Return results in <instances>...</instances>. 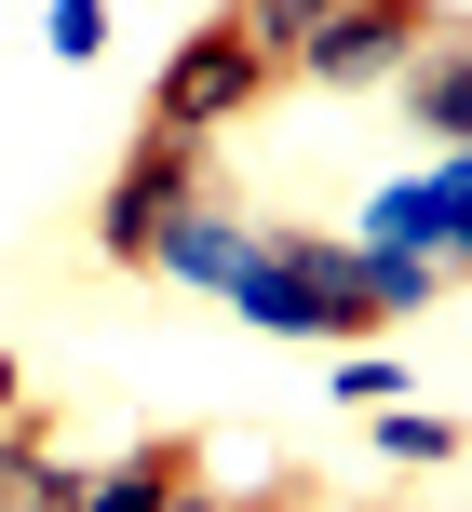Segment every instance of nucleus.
Segmentation results:
<instances>
[{"label": "nucleus", "mask_w": 472, "mask_h": 512, "mask_svg": "<svg viewBox=\"0 0 472 512\" xmlns=\"http://www.w3.org/2000/svg\"><path fill=\"white\" fill-rule=\"evenodd\" d=\"M108 41V0H54V54H68V68H81V54H95Z\"/></svg>", "instance_id": "9"}, {"label": "nucleus", "mask_w": 472, "mask_h": 512, "mask_svg": "<svg viewBox=\"0 0 472 512\" xmlns=\"http://www.w3.org/2000/svg\"><path fill=\"white\" fill-rule=\"evenodd\" d=\"M432 27H446V0H338V14H324L311 41L284 54V68H297V81H338V95H351V81H392L405 54L432 41Z\"/></svg>", "instance_id": "3"}, {"label": "nucleus", "mask_w": 472, "mask_h": 512, "mask_svg": "<svg viewBox=\"0 0 472 512\" xmlns=\"http://www.w3.org/2000/svg\"><path fill=\"white\" fill-rule=\"evenodd\" d=\"M459 230H472V162H432L419 189H392V203H378L365 243H392V256H459Z\"/></svg>", "instance_id": "4"}, {"label": "nucleus", "mask_w": 472, "mask_h": 512, "mask_svg": "<svg viewBox=\"0 0 472 512\" xmlns=\"http://www.w3.org/2000/svg\"><path fill=\"white\" fill-rule=\"evenodd\" d=\"M189 203H203V135H135L122 176H108V203H95V256L108 270H149V243L176 230Z\"/></svg>", "instance_id": "2"}, {"label": "nucleus", "mask_w": 472, "mask_h": 512, "mask_svg": "<svg viewBox=\"0 0 472 512\" xmlns=\"http://www.w3.org/2000/svg\"><path fill=\"white\" fill-rule=\"evenodd\" d=\"M14 405H27V378H14V351H0V418H14Z\"/></svg>", "instance_id": "13"}, {"label": "nucleus", "mask_w": 472, "mask_h": 512, "mask_svg": "<svg viewBox=\"0 0 472 512\" xmlns=\"http://www.w3.org/2000/svg\"><path fill=\"white\" fill-rule=\"evenodd\" d=\"M149 270H176V283H203V297H216V283L243 270V230H230V216H216V203H189L176 230L149 243Z\"/></svg>", "instance_id": "6"}, {"label": "nucleus", "mask_w": 472, "mask_h": 512, "mask_svg": "<svg viewBox=\"0 0 472 512\" xmlns=\"http://www.w3.org/2000/svg\"><path fill=\"white\" fill-rule=\"evenodd\" d=\"M324 14H338V0H230V27H243V41H257V54H270V68H284V54L311 41Z\"/></svg>", "instance_id": "7"}, {"label": "nucleus", "mask_w": 472, "mask_h": 512, "mask_svg": "<svg viewBox=\"0 0 472 512\" xmlns=\"http://www.w3.org/2000/svg\"><path fill=\"white\" fill-rule=\"evenodd\" d=\"M270 81H284V68H270L230 14H216V27H189V41L162 54V81H149V135H230Z\"/></svg>", "instance_id": "1"}, {"label": "nucleus", "mask_w": 472, "mask_h": 512, "mask_svg": "<svg viewBox=\"0 0 472 512\" xmlns=\"http://www.w3.org/2000/svg\"><path fill=\"white\" fill-rule=\"evenodd\" d=\"M162 512H230V499H216V486H203V472H189V486H176V499H162Z\"/></svg>", "instance_id": "11"}, {"label": "nucleus", "mask_w": 472, "mask_h": 512, "mask_svg": "<svg viewBox=\"0 0 472 512\" xmlns=\"http://www.w3.org/2000/svg\"><path fill=\"white\" fill-rule=\"evenodd\" d=\"M392 81H405V108H419V135H432V149H459V135H472V41H459V14L432 27V41L405 54Z\"/></svg>", "instance_id": "5"}, {"label": "nucleus", "mask_w": 472, "mask_h": 512, "mask_svg": "<svg viewBox=\"0 0 472 512\" xmlns=\"http://www.w3.org/2000/svg\"><path fill=\"white\" fill-rule=\"evenodd\" d=\"M230 512H311V499H297V486H257V499H230Z\"/></svg>", "instance_id": "12"}, {"label": "nucleus", "mask_w": 472, "mask_h": 512, "mask_svg": "<svg viewBox=\"0 0 472 512\" xmlns=\"http://www.w3.org/2000/svg\"><path fill=\"white\" fill-rule=\"evenodd\" d=\"M378 418H392L378 445H392L405 472H446V459H459V432H446V418H419V405H378Z\"/></svg>", "instance_id": "8"}, {"label": "nucleus", "mask_w": 472, "mask_h": 512, "mask_svg": "<svg viewBox=\"0 0 472 512\" xmlns=\"http://www.w3.org/2000/svg\"><path fill=\"white\" fill-rule=\"evenodd\" d=\"M338 405H405V364H338Z\"/></svg>", "instance_id": "10"}]
</instances>
